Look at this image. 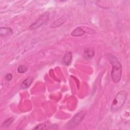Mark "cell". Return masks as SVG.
<instances>
[{"mask_svg": "<svg viewBox=\"0 0 130 130\" xmlns=\"http://www.w3.org/2000/svg\"><path fill=\"white\" fill-rule=\"evenodd\" d=\"M72 59V54L71 52H68L66 53L63 59L62 63L64 65L69 66L71 64Z\"/></svg>", "mask_w": 130, "mask_h": 130, "instance_id": "obj_5", "label": "cell"}, {"mask_svg": "<svg viewBox=\"0 0 130 130\" xmlns=\"http://www.w3.org/2000/svg\"><path fill=\"white\" fill-rule=\"evenodd\" d=\"M32 82V79L31 78H27L24 80L21 84V88L22 89L27 88Z\"/></svg>", "mask_w": 130, "mask_h": 130, "instance_id": "obj_9", "label": "cell"}, {"mask_svg": "<svg viewBox=\"0 0 130 130\" xmlns=\"http://www.w3.org/2000/svg\"><path fill=\"white\" fill-rule=\"evenodd\" d=\"M85 116V113L83 112H80L77 114L70 121L69 126H76V125H78L81 121L83 119Z\"/></svg>", "mask_w": 130, "mask_h": 130, "instance_id": "obj_4", "label": "cell"}, {"mask_svg": "<svg viewBox=\"0 0 130 130\" xmlns=\"http://www.w3.org/2000/svg\"><path fill=\"white\" fill-rule=\"evenodd\" d=\"M12 34V30L10 28L1 27L0 28V34L1 37H6Z\"/></svg>", "mask_w": 130, "mask_h": 130, "instance_id": "obj_7", "label": "cell"}, {"mask_svg": "<svg viewBox=\"0 0 130 130\" xmlns=\"http://www.w3.org/2000/svg\"><path fill=\"white\" fill-rule=\"evenodd\" d=\"M94 54V49L90 48H86L84 51V57L87 59L92 58Z\"/></svg>", "mask_w": 130, "mask_h": 130, "instance_id": "obj_8", "label": "cell"}, {"mask_svg": "<svg viewBox=\"0 0 130 130\" xmlns=\"http://www.w3.org/2000/svg\"><path fill=\"white\" fill-rule=\"evenodd\" d=\"M127 98V93L124 90L119 91L115 96L111 106V110L115 112L118 110L125 103Z\"/></svg>", "mask_w": 130, "mask_h": 130, "instance_id": "obj_2", "label": "cell"}, {"mask_svg": "<svg viewBox=\"0 0 130 130\" xmlns=\"http://www.w3.org/2000/svg\"><path fill=\"white\" fill-rule=\"evenodd\" d=\"M13 121V118H10L9 119H7L5 122H4V124L6 125V126H9L12 122V121Z\"/></svg>", "mask_w": 130, "mask_h": 130, "instance_id": "obj_13", "label": "cell"}, {"mask_svg": "<svg viewBox=\"0 0 130 130\" xmlns=\"http://www.w3.org/2000/svg\"><path fill=\"white\" fill-rule=\"evenodd\" d=\"M27 70V68L24 65H20L17 69V71L19 73H24Z\"/></svg>", "mask_w": 130, "mask_h": 130, "instance_id": "obj_11", "label": "cell"}, {"mask_svg": "<svg viewBox=\"0 0 130 130\" xmlns=\"http://www.w3.org/2000/svg\"><path fill=\"white\" fill-rule=\"evenodd\" d=\"M85 33H86V31L83 29L82 27H78L73 30L71 35L74 37H78L83 35Z\"/></svg>", "mask_w": 130, "mask_h": 130, "instance_id": "obj_6", "label": "cell"}, {"mask_svg": "<svg viewBox=\"0 0 130 130\" xmlns=\"http://www.w3.org/2000/svg\"><path fill=\"white\" fill-rule=\"evenodd\" d=\"M108 58L112 66V69L111 71V77L112 80L115 83H118L119 82L121 77V64L115 56L110 54Z\"/></svg>", "mask_w": 130, "mask_h": 130, "instance_id": "obj_1", "label": "cell"}, {"mask_svg": "<svg viewBox=\"0 0 130 130\" xmlns=\"http://www.w3.org/2000/svg\"><path fill=\"white\" fill-rule=\"evenodd\" d=\"M65 21L66 20H65L64 18H60L56 20V21H55L54 22H53L51 24L50 27H56L57 26H58L61 25L62 24H63Z\"/></svg>", "mask_w": 130, "mask_h": 130, "instance_id": "obj_10", "label": "cell"}, {"mask_svg": "<svg viewBox=\"0 0 130 130\" xmlns=\"http://www.w3.org/2000/svg\"><path fill=\"white\" fill-rule=\"evenodd\" d=\"M49 16V13L47 12L42 14L39 18L33 23L30 26V29H36L40 26L42 25L43 24L45 23L48 20Z\"/></svg>", "mask_w": 130, "mask_h": 130, "instance_id": "obj_3", "label": "cell"}, {"mask_svg": "<svg viewBox=\"0 0 130 130\" xmlns=\"http://www.w3.org/2000/svg\"><path fill=\"white\" fill-rule=\"evenodd\" d=\"M49 126L47 125V123H42L39 125H38L37 126L34 128V129H48Z\"/></svg>", "mask_w": 130, "mask_h": 130, "instance_id": "obj_12", "label": "cell"}, {"mask_svg": "<svg viewBox=\"0 0 130 130\" xmlns=\"http://www.w3.org/2000/svg\"><path fill=\"white\" fill-rule=\"evenodd\" d=\"M5 78L7 81H10L12 78V75L11 74H8L5 76Z\"/></svg>", "mask_w": 130, "mask_h": 130, "instance_id": "obj_14", "label": "cell"}]
</instances>
